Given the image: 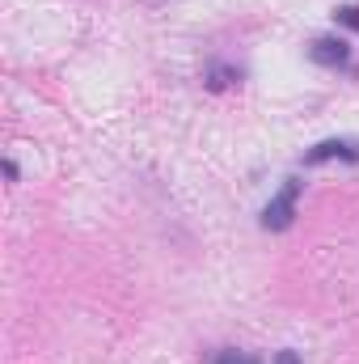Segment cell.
Returning <instances> with one entry per match:
<instances>
[{
	"label": "cell",
	"instance_id": "obj_5",
	"mask_svg": "<svg viewBox=\"0 0 359 364\" xmlns=\"http://www.w3.org/2000/svg\"><path fill=\"white\" fill-rule=\"evenodd\" d=\"M211 364H263L254 352H237V348H220L216 356H211Z\"/></svg>",
	"mask_w": 359,
	"mask_h": 364
},
{
	"label": "cell",
	"instance_id": "obj_7",
	"mask_svg": "<svg viewBox=\"0 0 359 364\" xmlns=\"http://www.w3.org/2000/svg\"><path fill=\"white\" fill-rule=\"evenodd\" d=\"M270 364H304L300 360V352H296V348H283V352H275V360Z\"/></svg>",
	"mask_w": 359,
	"mask_h": 364
},
{
	"label": "cell",
	"instance_id": "obj_1",
	"mask_svg": "<svg viewBox=\"0 0 359 364\" xmlns=\"http://www.w3.org/2000/svg\"><path fill=\"white\" fill-rule=\"evenodd\" d=\"M300 191H304V182L300 178H283V186L267 199V208H263V216H258V225H263L267 233H283V229H292L296 208H300Z\"/></svg>",
	"mask_w": 359,
	"mask_h": 364
},
{
	"label": "cell",
	"instance_id": "obj_4",
	"mask_svg": "<svg viewBox=\"0 0 359 364\" xmlns=\"http://www.w3.org/2000/svg\"><path fill=\"white\" fill-rule=\"evenodd\" d=\"M241 64H228V60H211L207 68H203V85L211 93H224V90H233V85H241Z\"/></svg>",
	"mask_w": 359,
	"mask_h": 364
},
{
	"label": "cell",
	"instance_id": "obj_2",
	"mask_svg": "<svg viewBox=\"0 0 359 364\" xmlns=\"http://www.w3.org/2000/svg\"><path fill=\"white\" fill-rule=\"evenodd\" d=\"M309 60H313L317 68H330V73H355V51H351V43L338 38V34L313 38V43H309Z\"/></svg>",
	"mask_w": 359,
	"mask_h": 364
},
{
	"label": "cell",
	"instance_id": "obj_3",
	"mask_svg": "<svg viewBox=\"0 0 359 364\" xmlns=\"http://www.w3.org/2000/svg\"><path fill=\"white\" fill-rule=\"evenodd\" d=\"M326 161H351V166H359V140H351V136H330V140L313 144L300 157V166H326Z\"/></svg>",
	"mask_w": 359,
	"mask_h": 364
},
{
	"label": "cell",
	"instance_id": "obj_6",
	"mask_svg": "<svg viewBox=\"0 0 359 364\" xmlns=\"http://www.w3.org/2000/svg\"><path fill=\"white\" fill-rule=\"evenodd\" d=\"M334 21L359 34V4H343V9H334Z\"/></svg>",
	"mask_w": 359,
	"mask_h": 364
},
{
	"label": "cell",
	"instance_id": "obj_8",
	"mask_svg": "<svg viewBox=\"0 0 359 364\" xmlns=\"http://www.w3.org/2000/svg\"><path fill=\"white\" fill-rule=\"evenodd\" d=\"M4 174H9V182L21 178V170H17V161H13V157H4Z\"/></svg>",
	"mask_w": 359,
	"mask_h": 364
}]
</instances>
